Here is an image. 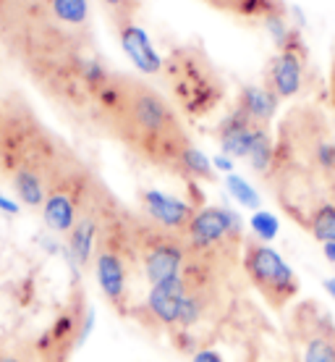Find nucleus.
I'll list each match as a JSON object with an SVG mask.
<instances>
[{"mask_svg":"<svg viewBox=\"0 0 335 362\" xmlns=\"http://www.w3.org/2000/svg\"><path fill=\"white\" fill-rule=\"evenodd\" d=\"M95 116L145 160L173 171L191 139L168 98L134 76L113 74L95 98Z\"/></svg>","mask_w":335,"mask_h":362,"instance_id":"f257e3e1","label":"nucleus"},{"mask_svg":"<svg viewBox=\"0 0 335 362\" xmlns=\"http://www.w3.org/2000/svg\"><path fill=\"white\" fill-rule=\"evenodd\" d=\"M0 37L32 71L55 58L90 50V32L63 27L50 0H0Z\"/></svg>","mask_w":335,"mask_h":362,"instance_id":"f03ea898","label":"nucleus"},{"mask_svg":"<svg viewBox=\"0 0 335 362\" xmlns=\"http://www.w3.org/2000/svg\"><path fill=\"white\" fill-rule=\"evenodd\" d=\"M163 76L173 103L189 118H205L226 100V84L207 53L197 45H176L165 58Z\"/></svg>","mask_w":335,"mask_h":362,"instance_id":"7ed1b4c3","label":"nucleus"},{"mask_svg":"<svg viewBox=\"0 0 335 362\" xmlns=\"http://www.w3.org/2000/svg\"><path fill=\"white\" fill-rule=\"evenodd\" d=\"M246 223L241 213L226 205H202L183 228V242L191 255L223 268H233L246 242Z\"/></svg>","mask_w":335,"mask_h":362,"instance_id":"20e7f679","label":"nucleus"},{"mask_svg":"<svg viewBox=\"0 0 335 362\" xmlns=\"http://www.w3.org/2000/svg\"><path fill=\"white\" fill-rule=\"evenodd\" d=\"M97 189H100V184L84 165H79L76 160H66L63 168L50 181L47 197L39 208L47 231L55 236L68 234Z\"/></svg>","mask_w":335,"mask_h":362,"instance_id":"39448f33","label":"nucleus"},{"mask_svg":"<svg viewBox=\"0 0 335 362\" xmlns=\"http://www.w3.org/2000/svg\"><path fill=\"white\" fill-rule=\"evenodd\" d=\"M241 265L249 284L275 310L286 308L299 297V276L272 245L246 239L241 247Z\"/></svg>","mask_w":335,"mask_h":362,"instance_id":"423d86ee","label":"nucleus"},{"mask_svg":"<svg viewBox=\"0 0 335 362\" xmlns=\"http://www.w3.org/2000/svg\"><path fill=\"white\" fill-rule=\"evenodd\" d=\"M189 257L191 252L181 234H168L150 221H136V263L150 286L178 276Z\"/></svg>","mask_w":335,"mask_h":362,"instance_id":"0eeeda50","label":"nucleus"},{"mask_svg":"<svg viewBox=\"0 0 335 362\" xmlns=\"http://www.w3.org/2000/svg\"><path fill=\"white\" fill-rule=\"evenodd\" d=\"M288 328L299 362H335V323L317 302H299L291 313Z\"/></svg>","mask_w":335,"mask_h":362,"instance_id":"6e6552de","label":"nucleus"},{"mask_svg":"<svg viewBox=\"0 0 335 362\" xmlns=\"http://www.w3.org/2000/svg\"><path fill=\"white\" fill-rule=\"evenodd\" d=\"M116 202L108 197V192L97 189L92 202L84 208V213L79 216V221L73 223V228L66 234V247H63V257L68 260L73 271L79 273L84 268H90L95 255H97V247H100L102 239V226H105V218H108V210L113 208Z\"/></svg>","mask_w":335,"mask_h":362,"instance_id":"1a4fd4ad","label":"nucleus"},{"mask_svg":"<svg viewBox=\"0 0 335 362\" xmlns=\"http://www.w3.org/2000/svg\"><path fill=\"white\" fill-rule=\"evenodd\" d=\"M307 58L309 47L301 37V29H293L288 42L278 47V53L270 58L267 71H264V87H270L278 100L296 98L304 90V79H307Z\"/></svg>","mask_w":335,"mask_h":362,"instance_id":"9d476101","label":"nucleus"},{"mask_svg":"<svg viewBox=\"0 0 335 362\" xmlns=\"http://www.w3.org/2000/svg\"><path fill=\"white\" fill-rule=\"evenodd\" d=\"M189 291V279L186 273L171 276V279L152 284L145 294V302L139 308V315L145 323L152 328H165V331H176L178 326V313H181L183 297Z\"/></svg>","mask_w":335,"mask_h":362,"instance_id":"9b49d317","label":"nucleus"},{"mask_svg":"<svg viewBox=\"0 0 335 362\" xmlns=\"http://www.w3.org/2000/svg\"><path fill=\"white\" fill-rule=\"evenodd\" d=\"M139 205L145 218L152 226L163 228L168 234H183V228L189 226L191 216L197 213L194 202L160 189H145L139 194Z\"/></svg>","mask_w":335,"mask_h":362,"instance_id":"f8f14e48","label":"nucleus"},{"mask_svg":"<svg viewBox=\"0 0 335 362\" xmlns=\"http://www.w3.org/2000/svg\"><path fill=\"white\" fill-rule=\"evenodd\" d=\"M118 42L123 47V53L131 64L136 66V71L147 74V76H157L163 74L165 58L160 55V50L154 47L152 37L147 35V29L139 21H123L116 24Z\"/></svg>","mask_w":335,"mask_h":362,"instance_id":"ddd939ff","label":"nucleus"},{"mask_svg":"<svg viewBox=\"0 0 335 362\" xmlns=\"http://www.w3.org/2000/svg\"><path fill=\"white\" fill-rule=\"evenodd\" d=\"M260 129H267V127L254 124L252 118L244 116V113L233 105V108L228 110V116L218 124L220 153L231 155L233 160H246V155L252 150V142H254V136L260 134Z\"/></svg>","mask_w":335,"mask_h":362,"instance_id":"4468645a","label":"nucleus"},{"mask_svg":"<svg viewBox=\"0 0 335 362\" xmlns=\"http://www.w3.org/2000/svg\"><path fill=\"white\" fill-rule=\"evenodd\" d=\"M278 95L264 84H244L236 98V108L249 116L260 127H270V121L278 113Z\"/></svg>","mask_w":335,"mask_h":362,"instance_id":"2eb2a0df","label":"nucleus"},{"mask_svg":"<svg viewBox=\"0 0 335 362\" xmlns=\"http://www.w3.org/2000/svg\"><path fill=\"white\" fill-rule=\"evenodd\" d=\"M304 142L312 171H317L327 181H335V139L327 134V129L307 127Z\"/></svg>","mask_w":335,"mask_h":362,"instance_id":"dca6fc26","label":"nucleus"},{"mask_svg":"<svg viewBox=\"0 0 335 362\" xmlns=\"http://www.w3.org/2000/svg\"><path fill=\"white\" fill-rule=\"evenodd\" d=\"M205 3L223 11V13H231V16L238 18H254L260 24L270 16L288 13V6L283 0H205Z\"/></svg>","mask_w":335,"mask_h":362,"instance_id":"f3484780","label":"nucleus"},{"mask_svg":"<svg viewBox=\"0 0 335 362\" xmlns=\"http://www.w3.org/2000/svg\"><path fill=\"white\" fill-rule=\"evenodd\" d=\"M307 226L309 236L319 242V245H333L335 242V197L317 199L312 208L307 210V216L301 221Z\"/></svg>","mask_w":335,"mask_h":362,"instance_id":"a211bd4d","label":"nucleus"},{"mask_svg":"<svg viewBox=\"0 0 335 362\" xmlns=\"http://www.w3.org/2000/svg\"><path fill=\"white\" fill-rule=\"evenodd\" d=\"M173 171L181 173L186 181H215V176H218V171L212 168V158H207L200 147L191 145V142L178 153Z\"/></svg>","mask_w":335,"mask_h":362,"instance_id":"6ab92c4d","label":"nucleus"},{"mask_svg":"<svg viewBox=\"0 0 335 362\" xmlns=\"http://www.w3.org/2000/svg\"><path fill=\"white\" fill-rule=\"evenodd\" d=\"M50 6L63 27L90 32V0H50Z\"/></svg>","mask_w":335,"mask_h":362,"instance_id":"aec40b11","label":"nucleus"},{"mask_svg":"<svg viewBox=\"0 0 335 362\" xmlns=\"http://www.w3.org/2000/svg\"><path fill=\"white\" fill-rule=\"evenodd\" d=\"M246 163L252 165L257 173L270 176L275 165V139L270 136V129H260V134L254 136L252 150L246 155Z\"/></svg>","mask_w":335,"mask_h":362,"instance_id":"412c9836","label":"nucleus"},{"mask_svg":"<svg viewBox=\"0 0 335 362\" xmlns=\"http://www.w3.org/2000/svg\"><path fill=\"white\" fill-rule=\"evenodd\" d=\"M226 192L231 194L238 208H246V210H260L262 208V197H260V192L252 187V181L244 179L241 173H228L226 176Z\"/></svg>","mask_w":335,"mask_h":362,"instance_id":"4be33fe9","label":"nucleus"},{"mask_svg":"<svg viewBox=\"0 0 335 362\" xmlns=\"http://www.w3.org/2000/svg\"><path fill=\"white\" fill-rule=\"evenodd\" d=\"M249 231H252V239L272 245L278 239V234H281V218L275 216L272 210H254L252 218H249Z\"/></svg>","mask_w":335,"mask_h":362,"instance_id":"5701e85b","label":"nucleus"},{"mask_svg":"<svg viewBox=\"0 0 335 362\" xmlns=\"http://www.w3.org/2000/svg\"><path fill=\"white\" fill-rule=\"evenodd\" d=\"M100 6L108 11L113 27L123 21H136V13L142 11V0H100Z\"/></svg>","mask_w":335,"mask_h":362,"instance_id":"b1692460","label":"nucleus"},{"mask_svg":"<svg viewBox=\"0 0 335 362\" xmlns=\"http://www.w3.org/2000/svg\"><path fill=\"white\" fill-rule=\"evenodd\" d=\"M95 326H97V315H95V308H92V305H84L82 323H79V336H76V349L90 341V336H92V331H95Z\"/></svg>","mask_w":335,"mask_h":362,"instance_id":"393cba45","label":"nucleus"},{"mask_svg":"<svg viewBox=\"0 0 335 362\" xmlns=\"http://www.w3.org/2000/svg\"><path fill=\"white\" fill-rule=\"evenodd\" d=\"M191 362H226L223 352L215 349V346H197V349H191Z\"/></svg>","mask_w":335,"mask_h":362,"instance_id":"a878e982","label":"nucleus"},{"mask_svg":"<svg viewBox=\"0 0 335 362\" xmlns=\"http://www.w3.org/2000/svg\"><path fill=\"white\" fill-rule=\"evenodd\" d=\"M212 168L215 171H220V173H233L236 171V160L231 158V155H226V153H218V155H212Z\"/></svg>","mask_w":335,"mask_h":362,"instance_id":"bb28decb","label":"nucleus"},{"mask_svg":"<svg viewBox=\"0 0 335 362\" xmlns=\"http://www.w3.org/2000/svg\"><path fill=\"white\" fill-rule=\"evenodd\" d=\"M0 213H6V216H18V213H21V202L0 192Z\"/></svg>","mask_w":335,"mask_h":362,"instance_id":"cd10ccee","label":"nucleus"},{"mask_svg":"<svg viewBox=\"0 0 335 362\" xmlns=\"http://www.w3.org/2000/svg\"><path fill=\"white\" fill-rule=\"evenodd\" d=\"M322 289H325V294L335 302V276H327L325 281H322Z\"/></svg>","mask_w":335,"mask_h":362,"instance_id":"c85d7f7f","label":"nucleus"},{"mask_svg":"<svg viewBox=\"0 0 335 362\" xmlns=\"http://www.w3.org/2000/svg\"><path fill=\"white\" fill-rule=\"evenodd\" d=\"M0 362H29L27 357H21V354H13V352H0Z\"/></svg>","mask_w":335,"mask_h":362,"instance_id":"c756f323","label":"nucleus"},{"mask_svg":"<svg viewBox=\"0 0 335 362\" xmlns=\"http://www.w3.org/2000/svg\"><path fill=\"white\" fill-rule=\"evenodd\" d=\"M322 255H325L327 263H335V242L333 245H322Z\"/></svg>","mask_w":335,"mask_h":362,"instance_id":"7c9ffc66","label":"nucleus"},{"mask_svg":"<svg viewBox=\"0 0 335 362\" xmlns=\"http://www.w3.org/2000/svg\"><path fill=\"white\" fill-rule=\"evenodd\" d=\"M0 163H3V118H0Z\"/></svg>","mask_w":335,"mask_h":362,"instance_id":"2f4dec72","label":"nucleus"},{"mask_svg":"<svg viewBox=\"0 0 335 362\" xmlns=\"http://www.w3.org/2000/svg\"><path fill=\"white\" fill-rule=\"evenodd\" d=\"M330 90H333V103H335V61H333V76H330Z\"/></svg>","mask_w":335,"mask_h":362,"instance_id":"473e14b6","label":"nucleus"}]
</instances>
